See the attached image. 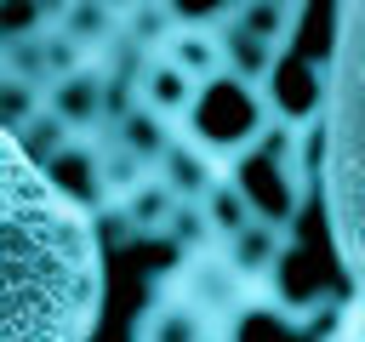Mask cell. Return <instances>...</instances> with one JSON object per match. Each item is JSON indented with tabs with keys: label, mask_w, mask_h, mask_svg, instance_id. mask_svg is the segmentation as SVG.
Instances as JSON below:
<instances>
[{
	"label": "cell",
	"mask_w": 365,
	"mask_h": 342,
	"mask_svg": "<svg viewBox=\"0 0 365 342\" xmlns=\"http://www.w3.org/2000/svg\"><path fill=\"white\" fill-rule=\"evenodd\" d=\"M46 177L57 182V194H68L74 205H108V194H103V142L97 137H74L57 160H46Z\"/></svg>",
	"instance_id": "52a82bcc"
},
{
	"label": "cell",
	"mask_w": 365,
	"mask_h": 342,
	"mask_svg": "<svg viewBox=\"0 0 365 342\" xmlns=\"http://www.w3.org/2000/svg\"><path fill=\"white\" fill-rule=\"evenodd\" d=\"M268 131H274V108H268L262 86L234 80V74L211 80V86L200 91V103L188 108V120H182V137H194V142H200L205 154H217L222 165H234V160H240L245 148H257Z\"/></svg>",
	"instance_id": "7a4b0ae2"
},
{
	"label": "cell",
	"mask_w": 365,
	"mask_h": 342,
	"mask_svg": "<svg viewBox=\"0 0 365 342\" xmlns=\"http://www.w3.org/2000/svg\"><path fill=\"white\" fill-rule=\"evenodd\" d=\"M154 177H165V188H171L177 200H205L228 171H222V160H217V154H205L194 137H177V142L160 154Z\"/></svg>",
	"instance_id": "9c48e42d"
},
{
	"label": "cell",
	"mask_w": 365,
	"mask_h": 342,
	"mask_svg": "<svg viewBox=\"0 0 365 342\" xmlns=\"http://www.w3.org/2000/svg\"><path fill=\"white\" fill-rule=\"evenodd\" d=\"M131 342H211V319L171 291L143 308V319L131 325Z\"/></svg>",
	"instance_id": "30bf717a"
},
{
	"label": "cell",
	"mask_w": 365,
	"mask_h": 342,
	"mask_svg": "<svg viewBox=\"0 0 365 342\" xmlns=\"http://www.w3.org/2000/svg\"><path fill=\"white\" fill-rule=\"evenodd\" d=\"M57 34H68L74 46H86L97 57V46H108L114 34H125V17L108 11L103 0H68V11L57 17Z\"/></svg>",
	"instance_id": "5bb4252c"
},
{
	"label": "cell",
	"mask_w": 365,
	"mask_h": 342,
	"mask_svg": "<svg viewBox=\"0 0 365 342\" xmlns=\"http://www.w3.org/2000/svg\"><path fill=\"white\" fill-rule=\"evenodd\" d=\"M200 80H188L171 57H160V51H148L143 63H137V74H131V103H143V108H154V114H165L171 125H182L188 120V108L200 103Z\"/></svg>",
	"instance_id": "5b68a950"
},
{
	"label": "cell",
	"mask_w": 365,
	"mask_h": 342,
	"mask_svg": "<svg viewBox=\"0 0 365 342\" xmlns=\"http://www.w3.org/2000/svg\"><path fill=\"white\" fill-rule=\"evenodd\" d=\"M108 137H114V142H125V148H137L148 165H160V154L177 142L171 120H165V114H154V108H143V103H131V108L108 125Z\"/></svg>",
	"instance_id": "4fadbf2b"
},
{
	"label": "cell",
	"mask_w": 365,
	"mask_h": 342,
	"mask_svg": "<svg viewBox=\"0 0 365 342\" xmlns=\"http://www.w3.org/2000/svg\"><path fill=\"white\" fill-rule=\"evenodd\" d=\"M222 51H228V74L234 80H251V86H268V74L285 57L279 40H262V34L240 28V23H222Z\"/></svg>",
	"instance_id": "7c38bea8"
},
{
	"label": "cell",
	"mask_w": 365,
	"mask_h": 342,
	"mask_svg": "<svg viewBox=\"0 0 365 342\" xmlns=\"http://www.w3.org/2000/svg\"><path fill=\"white\" fill-rule=\"evenodd\" d=\"M154 177V165L137 154V148H125V142H114V137H103V194L120 205L125 194H137L143 182Z\"/></svg>",
	"instance_id": "2e32d148"
},
{
	"label": "cell",
	"mask_w": 365,
	"mask_h": 342,
	"mask_svg": "<svg viewBox=\"0 0 365 342\" xmlns=\"http://www.w3.org/2000/svg\"><path fill=\"white\" fill-rule=\"evenodd\" d=\"M46 108H51L57 120H68L80 137H91V131L108 120V68H103V63H86V68L51 80V86H46Z\"/></svg>",
	"instance_id": "8992f818"
},
{
	"label": "cell",
	"mask_w": 365,
	"mask_h": 342,
	"mask_svg": "<svg viewBox=\"0 0 365 342\" xmlns=\"http://www.w3.org/2000/svg\"><path fill=\"white\" fill-rule=\"evenodd\" d=\"M160 57H171V63H177L188 80H200V86H211V80L228 74V51H222V28H217V23H177L171 40L160 46Z\"/></svg>",
	"instance_id": "ba28073f"
},
{
	"label": "cell",
	"mask_w": 365,
	"mask_h": 342,
	"mask_svg": "<svg viewBox=\"0 0 365 342\" xmlns=\"http://www.w3.org/2000/svg\"><path fill=\"white\" fill-rule=\"evenodd\" d=\"M6 137H17V148H23L34 165H46V160H57V154H63L80 131H74L68 120H57L51 108H40L34 120H23V125H17V131H6Z\"/></svg>",
	"instance_id": "9a60e30c"
},
{
	"label": "cell",
	"mask_w": 365,
	"mask_h": 342,
	"mask_svg": "<svg viewBox=\"0 0 365 342\" xmlns=\"http://www.w3.org/2000/svg\"><path fill=\"white\" fill-rule=\"evenodd\" d=\"M222 251L234 256V268L257 285V279H268L279 262H285V222H268V217H251L234 239H222Z\"/></svg>",
	"instance_id": "8fae6325"
},
{
	"label": "cell",
	"mask_w": 365,
	"mask_h": 342,
	"mask_svg": "<svg viewBox=\"0 0 365 342\" xmlns=\"http://www.w3.org/2000/svg\"><path fill=\"white\" fill-rule=\"evenodd\" d=\"M177 205H182V200L165 188V177H148L137 194H125V200H120V211L131 217V228H137V234H165Z\"/></svg>",
	"instance_id": "e0dca14e"
},
{
	"label": "cell",
	"mask_w": 365,
	"mask_h": 342,
	"mask_svg": "<svg viewBox=\"0 0 365 342\" xmlns=\"http://www.w3.org/2000/svg\"><path fill=\"white\" fill-rule=\"evenodd\" d=\"M171 285H177V296H182V302H194L205 319H228V314H240V308H245V296H251V279L234 268V256H228L222 245L188 251Z\"/></svg>",
	"instance_id": "277c9868"
},
{
	"label": "cell",
	"mask_w": 365,
	"mask_h": 342,
	"mask_svg": "<svg viewBox=\"0 0 365 342\" xmlns=\"http://www.w3.org/2000/svg\"><path fill=\"white\" fill-rule=\"evenodd\" d=\"M103 6H108V11H120V17H131V11L143 6V0H103Z\"/></svg>",
	"instance_id": "44dd1931"
},
{
	"label": "cell",
	"mask_w": 365,
	"mask_h": 342,
	"mask_svg": "<svg viewBox=\"0 0 365 342\" xmlns=\"http://www.w3.org/2000/svg\"><path fill=\"white\" fill-rule=\"evenodd\" d=\"M228 177L245 188V200H251L257 217H268V222H291V217L302 211L308 188H314V177H308L302 160H297L291 125H274L257 148H245V154L228 165Z\"/></svg>",
	"instance_id": "3957f363"
},
{
	"label": "cell",
	"mask_w": 365,
	"mask_h": 342,
	"mask_svg": "<svg viewBox=\"0 0 365 342\" xmlns=\"http://www.w3.org/2000/svg\"><path fill=\"white\" fill-rule=\"evenodd\" d=\"M200 205H205V217H211L217 239H234V234H240V228H245V222L257 217V205L245 200V188H240L234 177H222V182H217V188H211V194H205Z\"/></svg>",
	"instance_id": "ac0fdd59"
},
{
	"label": "cell",
	"mask_w": 365,
	"mask_h": 342,
	"mask_svg": "<svg viewBox=\"0 0 365 342\" xmlns=\"http://www.w3.org/2000/svg\"><path fill=\"white\" fill-rule=\"evenodd\" d=\"M171 28H177V11H171L165 0H143V6L125 17V34H131L143 51H160V46L171 40Z\"/></svg>",
	"instance_id": "ffe728a7"
},
{
	"label": "cell",
	"mask_w": 365,
	"mask_h": 342,
	"mask_svg": "<svg viewBox=\"0 0 365 342\" xmlns=\"http://www.w3.org/2000/svg\"><path fill=\"white\" fill-rule=\"evenodd\" d=\"M6 165V342H86L97 319V234L86 205L57 194L17 137L0 142Z\"/></svg>",
	"instance_id": "6da1fadb"
},
{
	"label": "cell",
	"mask_w": 365,
	"mask_h": 342,
	"mask_svg": "<svg viewBox=\"0 0 365 342\" xmlns=\"http://www.w3.org/2000/svg\"><path fill=\"white\" fill-rule=\"evenodd\" d=\"M165 239H171V245H177L182 256H188V251H205V245H222L200 200H182V205L171 211V228H165Z\"/></svg>",
	"instance_id": "d6986e66"
}]
</instances>
